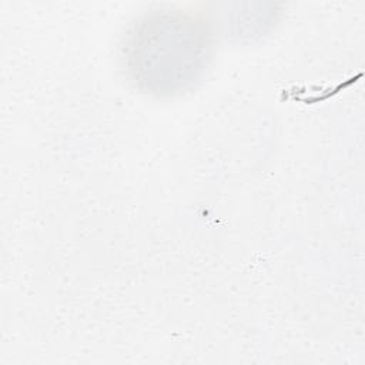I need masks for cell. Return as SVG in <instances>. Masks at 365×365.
<instances>
[{
  "label": "cell",
  "instance_id": "6da1fadb",
  "mask_svg": "<svg viewBox=\"0 0 365 365\" xmlns=\"http://www.w3.org/2000/svg\"><path fill=\"white\" fill-rule=\"evenodd\" d=\"M165 24L164 33L157 29L140 31L130 44L128 68L135 81L151 93H175L190 86L208 60L207 34L185 24L175 33Z\"/></svg>",
  "mask_w": 365,
  "mask_h": 365
}]
</instances>
